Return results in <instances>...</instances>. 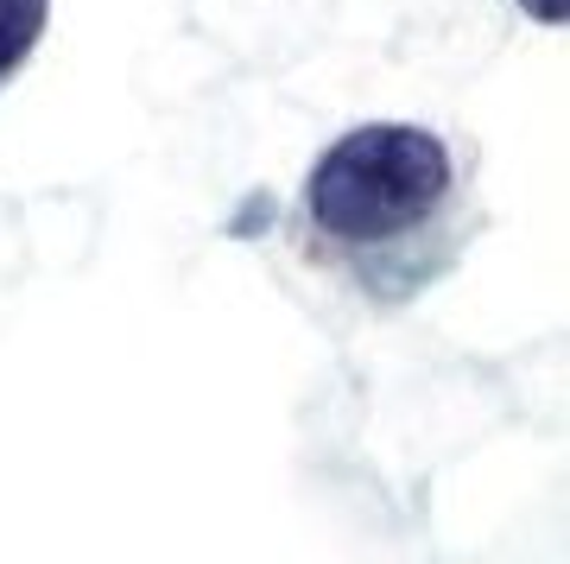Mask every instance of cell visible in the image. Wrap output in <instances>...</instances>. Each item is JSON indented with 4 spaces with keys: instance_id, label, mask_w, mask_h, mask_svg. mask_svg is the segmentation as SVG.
<instances>
[{
    "instance_id": "cell-3",
    "label": "cell",
    "mask_w": 570,
    "mask_h": 564,
    "mask_svg": "<svg viewBox=\"0 0 570 564\" xmlns=\"http://www.w3.org/2000/svg\"><path fill=\"white\" fill-rule=\"evenodd\" d=\"M520 7H527V13H539V20H558V13H564V0H520Z\"/></svg>"
},
{
    "instance_id": "cell-1",
    "label": "cell",
    "mask_w": 570,
    "mask_h": 564,
    "mask_svg": "<svg viewBox=\"0 0 570 564\" xmlns=\"http://www.w3.org/2000/svg\"><path fill=\"white\" fill-rule=\"evenodd\" d=\"M482 235L475 165L419 121H362L311 159L292 247L367 311H406Z\"/></svg>"
},
{
    "instance_id": "cell-2",
    "label": "cell",
    "mask_w": 570,
    "mask_h": 564,
    "mask_svg": "<svg viewBox=\"0 0 570 564\" xmlns=\"http://www.w3.org/2000/svg\"><path fill=\"white\" fill-rule=\"evenodd\" d=\"M51 0H0V89L26 70V58L39 51Z\"/></svg>"
}]
</instances>
